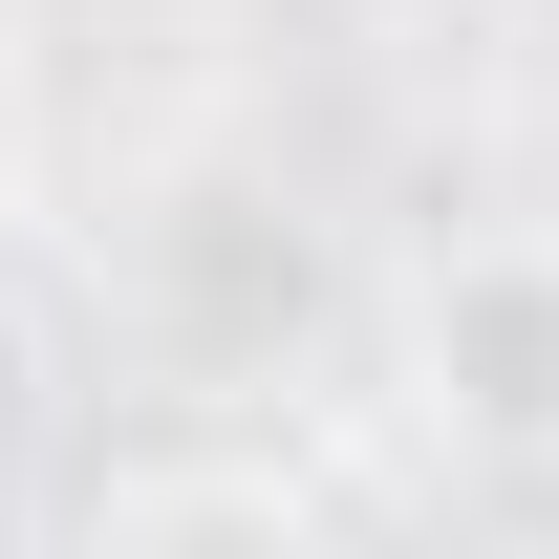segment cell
Masks as SVG:
<instances>
[{"label":"cell","instance_id":"obj_1","mask_svg":"<svg viewBox=\"0 0 559 559\" xmlns=\"http://www.w3.org/2000/svg\"><path fill=\"white\" fill-rule=\"evenodd\" d=\"M409 366H430L452 430H559V237H474V259L430 280Z\"/></svg>","mask_w":559,"mask_h":559},{"label":"cell","instance_id":"obj_2","mask_svg":"<svg viewBox=\"0 0 559 559\" xmlns=\"http://www.w3.org/2000/svg\"><path fill=\"white\" fill-rule=\"evenodd\" d=\"M22 194H44V66L0 44V237H22Z\"/></svg>","mask_w":559,"mask_h":559}]
</instances>
